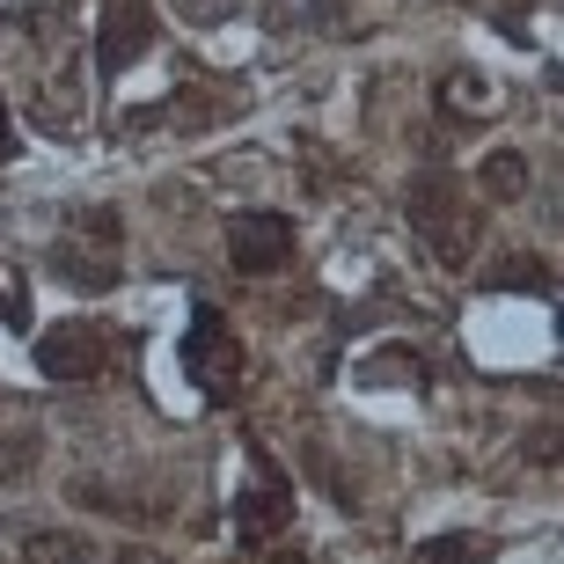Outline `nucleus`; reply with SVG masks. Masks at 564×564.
<instances>
[{
    "label": "nucleus",
    "mask_w": 564,
    "mask_h": 564,
    "mask_svg": "<svg viewBox=\"0 0 564 564\" xmlns=\"http://www.w3.org/2000/svg\"><path fill=\"white\" fill-rule=\"evenodd\" d=\"M411 228H419V242L447 264V272H469L477 264V235H484V220H477V206H469V191L447 176V169H425L419 184H411Z\"/></svg>",
    "instance_id": "f257e3e1"
},
{
    "label": "nucleus",
    "mask_w": 564,
    "mask_h": 564,
    "mask_svg": "<svg viewBox=\"0 0 564 564\" xmlns=\"http://www.w3.org/2000/svg\"><path fill=\"white\" fill-rule=\"evenodd\" d=\"M184 367H191V381H198L213 403H228L235 389H242V345H235V330H228V315H220V308H198V315H191Z\"/></svg>",
    "instance_id": "f03ea898"
},
{
    "label": "nucleus",
    "mask_w": 564,
    "mask_h": 564,
    "mask_svg": "<svg viewBox=\"0 0 564 564\" xmlns=\"http://www.w3.org/2000/svg\"><path fill=\"white\" fill-rule=\"evenodd\" d=\"M154 44V0H104L96 8V66L104 74H126Z\"/></svg>",
    "instance_id": "7ed1b4c3"
},
{
    "label": "nucleus",
    "mask_w": 564,
    "mask_h": 564,
    "mask_svg": "<svg viewBox=\"0 0 564 564\" xmlns=\"http://www.w3.org/2000/svg\"><path fill=\"white\" fill-rule=\"evenodd\" d=\"M235 521H242V543H250V550H264V543H279V535H286L293 491H286V477L272 469V455L250 462V491H242V506H235Z\"/></svg>",
    "instance_id": "20e7f679"
},
{
    "label": "nucleus",
    "mask_w": 564,
    "mask_h": 564,
    "mask_svg": "<svg viewBox=\"0 0 564 564\" xmlns=\"http://www.w3.org/2000/svg\"><path fill=\"white\" fill-rule=\"evenodd\" d=\"M104 359H110V345H104L96 323H59V330L37 337V367L52 381H96V375H104Z\"/></svg>",
    "instance_id": "39448f33"
},
{
    "label": "nucleus",
    "mask_w": 564,
    "mask_h": 564,
    "mask_svg": "<svg viewBox=\"0 0 564 564\" xmlns=\"http://www.w3.org/2000/svg\"><path fill=\"white\" fill-rule=\"evenodd\" d=\"M228 257H235V272L272 279L279 264L293 257V228L279 220V213H242V220L228 228Z\"/></svg>",
    "instance_id": "423d86ee"
},
{
    "label": "nucleus",
    "mask_w": 564,
    "mask_h": 564,
    "mask_svg": "<svg viewBox=\"0 0 564 564\" xmlns=\"http://www.w3.org/2000/svg\"><path fill=\"white\" fill-rule=\"evenodd\" d=\"M52 264H59V279L66 286H82V293H110L118 286V250H110V242H74V235H66L59 250H52Z\"/></svg>",
    "instance_id": "0eeeda50"
},
{
    "label": "nucleus",
    "mask_w": 564,
    "mask_h": 564,
    "mask_svg": "<svg viewBox=\"0 0 564 564\" xmlns=\"http://www.w3.org/2000/svg\"><path fill=\"white\" fill-rule=\"evenodd\" d=\"M22 564H96V557H88V543H82V535L37 528V535H22Z\"/></svg>",
    "instance_id": "6e6552de"
},
{
    "label": "nucleus",
    "mask_w": 564,
    "mask_h": 564,
    "mask_svg": "<svg viewBox=\"0 0 564 564\" xmlns=\"http://www.w3.org/2000/svg\"><path fill=\"white\" fill-rule=\"evenodd\" d=\"M477 184H484V198H521L528 191V162L513 154V147H499V154H484Z\"/></svg>",
    "instance_id": "1a4fd4ad"
},
{
    "label": "nucleus",
    "mask_w": 564,
    "mask_h": 564,
    "mask_svg": "<svg viewBox=\"0 0 564 564\" xmlns=\"http://www.w3.org/2000/svg\"><path fill=\"white\" fill-rule=\"evenodd\" d=\"M425 367H419V352L411 345H381L375 359H367V389H411Z\"/></svg>",
    "instance_id": "9d476101"
},
{
    "label": "nucleus",
    "mask_w": 564,
    "mask_h": 564,
    "mask_svg": "<svg viewBox=\"0 0 564 564\" xmlns=\"http://www.w3.org/2000/svg\"><path fill=\"white\" fill-rule=\"evenodd\" d=\"M44 462V433L37 425H22V433H0V484H22L30 469Z\"/></svg>",
    "instance_id": "9b49d317"
},
{
    "label": "nucleus",
    "mask_w": 564,
    "mask_h": 564,
    "mask_svg": "<svg viewBox=\"0 0 564 564\" xmlns=\"http://www.w3.org/2000/svg\"><path fill=\"white\" fill-rule=\"evenodd\" d=\"M491 286H528V293H550L557 279H550L543 257H506V264H491Z\"/></svg>",
    "instance_id": "f8f14e48"
},
{
    "label": "nucleus",
    "mask_w": 564,
    "mask_h": 564,
    "mask_svg": "<svg viewBox=\"0 0 564 564\" xmlns=\"http://www.w3.org/2000/svg\"><path fill=\"white\" fill-rule=\"evenodd\" d=\"M419 564H484V543L477 535H425Z\"/></svg>",
    "instance_id": "ddd939ff"
},
{
    "label": "nucleus",
    "mask_w": 564,
    "mask_h": 564,
    "mask_svg": "<svg viewBox=\"0 0 564 564\" xmlns=\"http://www.w3.org/2000/svg\"><path fill=\"white\" fill-rule=\"evenodd\" d=\"M440 96H447V110H491V88H484L477 74H447Z\"/></svg>",
    "instance_id": "4468645a"
},
{
    "label": "nucleus",
    "mask_w": 564,
    "mask_h": 564,
    "mask_svg": "<svg viewBox=\"0 0 564 564\" xmlns=\"http://www.w3.org/2000/svg\"><path fill=\"white\" fill-rule=\"evenodd\" d=\"M235 8H242V0H176V15H184V22H228Z\"/></svg>",
    "instance_id": "2eb2a0df"
},
{
    "label": "nucleus",
    "mask_w": 564,
    "mask_h": 564,
    "mask_svg": "<svg viewBox=\"0 0 564 564\" xmlns=\"http://www.w3.org/2000/svg\"><path fill=\"white\" fill-rule=\"evenodd\" d=\"M118 564H169V557H162V550H147V543H126V550H118Z\"/></svg>",
    "instance_id": "dca6fc26"
},
{
    "label": "nucleus",
    "mask_w": 564,
    "mask_h": 564,
    "mask_svg": "<svg viewBox=\"0 0 564 564\" xmlns=\"http://www.w3.org/2000/svg\"><path fill=\"white\" fill-rule=\"evenodd\" d=\"M8 147H15V132H8V104H0V154H8Z\"/></svg>",
    "instance_id": "f3484780"
}]
</instances>
